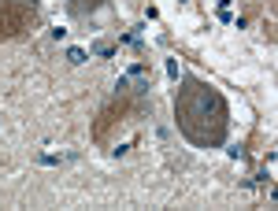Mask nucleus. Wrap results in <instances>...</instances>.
<instances>
[{
  "mask_svg": "<svg viewBox=\"0 0 278 211\" xmlns=\"http://www.w3.org/2000/svg\"><path fill=\"white\" fill-rule=\"evenodd\" d=\"M126 86H134L137 93H148V67H145V63H134L126 74H119L115 89H126Z\"/></svg>",
  "mask_w": 278,
  "mask_h": 211,
  "instance_id": "f257e3e1",
  "label": "nucleus"
},
{
  "mask_svg": "<svg viewBox=\"0 0 278 211\" xmlns=\"http://www.w3.org/2000/svg\"><path fill=\"white\" fill-rule=\"evenodd\" d=\"M89 59L85 48H67V63H74V67H82V63Z\"/></svg>",
  "mask_w": 278,
  "mask_h": 211,
  "instance_id": "f03ea898",
  "label": "nucleus"
},
{
  "mask_svg": "<svg viewBox=\"0 0 278 211\" xmlns=\"http://www.w3.org/2000/svg\"><path fill=\"white\" fill-rule=\"evenodd\" d=\"M141 30L145 26H130L126 34H122V45H141Z\"/></svg>",
  "mask_w": 278,
  "mask_h": 211,
  "instance_id": "7ed1b4c3",
  "label": "nucleus"
},
{
  "mask_svg": "<svg viewBox=\"0 0 278 211\" xmlns=\"http://www.w3.org/2000/svg\"><path fill=\"white\" fill-rule=\"evenodd\" d=\"M93 56H115V48L104 45V41H97V45H93Z\"/></svg>",
  "mask_w": 278,
  "mask_h": 211,
  "instance_id": "20e7f679",
  "label": "nucleus"
},
{
  "mask_svg": "<svg viewBox=\"0 0 278 211\" xmlns=\"http://www.w3.org/2000/svg\"><path fill=\"white\" fill-rule=\"evenodd\" d=\"M230 4H234V0H219V11H230Z\"/></svg>",
  "mask_w": 278,
  "mask_h": 211,
  "instance_id": "39448f33",
  "label": "nucleus"
}]
</instances>
